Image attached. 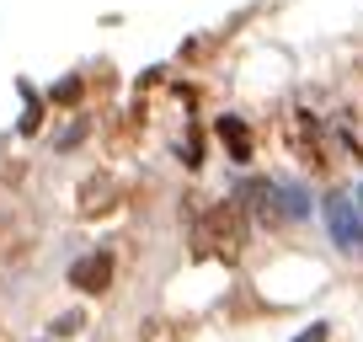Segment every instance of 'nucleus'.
Here are the masks:
<instances>
[{"mask_svg":"<svg viewBox=\"0 0 363 342\" xmlns=\"http://www.w3.org/2000/svg\"><path fill=\"white\" fill-rule=\"evenodd\" d=\"M198 246L214 251V257H235L240 251V214L230 204H214L203 214V225H198Z\"/></svg>","mask_w":363,"mask_h":342,"instance_id":"f257e3e1","label":"nucleus"},{"mask_svg":"<svg viewBox=\"0 0 363 342\" xmlns=\"http://www.w3.org/2000/svg\"><path fill=\"white\" fill-rule=\"evenodd\" d=\"M69 278H75V289H86V294H102L107 278H113V257H86V263L69 267Z\"/></svg>","mask_w":363,"mask_h":342,"instance_id":"7ed1b4c3","label":"nucleus"},{"mask_svg":"<svg viewBox=\"0 0 363 342\" xmlns=\"http://www.w3.org/2000/svg\"><path fill=\"white\" fill-rule=\"evenodd\" d=\"M326 225L342 251H363V214L352 198H326Z\"/></svg>","mask_w":363,"mask_h":342,"instance_id":"f03ea898","label":"nucleus"},{"mask_svg":"<svg viewBox=\"0 0 363 342\" xmlns=\"http://www.w3.org/2000/svg\"><path fill=\"white\" fill-rule=\"evenodd\" d=\"M219 134H225V139H230V150H235V155H240V160H246V155H251V139H246V128H240V123H235V118H225V123H219Z\"/></svg>","mask_w":363,"mask_h":342,"instance_id":"20e7f679","label":"nucleus"}]
</instances>
